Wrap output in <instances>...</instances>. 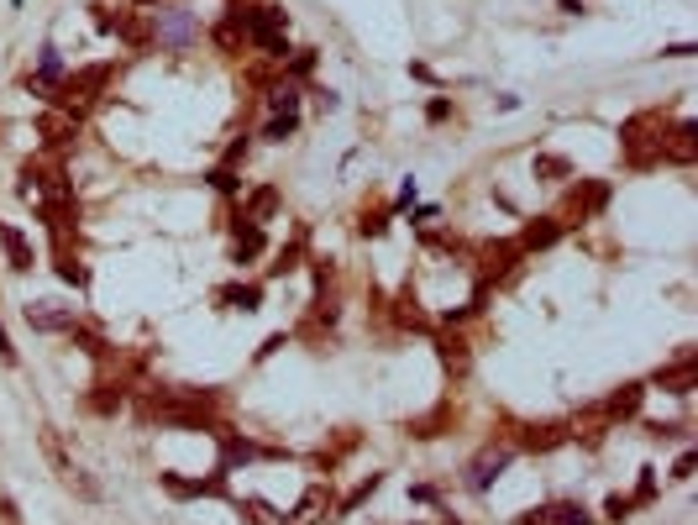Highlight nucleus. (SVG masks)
I'll return each instance as SVG.
<instances>
[{
	"instance_id": "19",
	"label": "nucleus",
	"mask_w": 698,
	"mask_h": 525,
	"mask_svg": "<svg viewBox=\"0 0 698 525\" xmlns=\"http://www.w3.org/2000/svg\"><path fill=\"white\" fill-rule=\"evenodd\" d=\"M336 499H331V484H310L304 489V499L284 515V525H315V520H331Z\"/></svg>"
},
{
	"instance_id": "5",
	"label": "nucleus",
	"mask_w": 698,
	"mask_h": 525,
	"mask_svg": "<svg viewBox=\"0 0 698 525\" xmlns=\"http://www.w3.org/2000/svg\"><path fill=\"white\" fill-rule=\"evenodd\" d=\"M646 389H651V384H620V389H609L599 404L577 410V421H588V426H620V421H636L640 410H646Z\"/></svg>"
},
{
	"instance_id": "25",
	"label": "nucleus",
	"mask_w": 698,
	"mask_h": 525,
	"mask_svg": "<svg viewBox=\"0 0 698 525\" xmlns=\"http://www.w3.org/2000/svg\"><path fill=\"white\" fill-rule=\"evenodd\" d=\"M53 268H59L63 284H74L79 294H90V268L79 263V252H74V242L68 248H53Z\"/></svg>"
},
{
	"instance_id": "22",
	"label": "nucleus",
	"mask_w": 698,
	"mask_h": 525,
	"mask_svg": "<svg viewBox=\"0 0 698 525\" xmlns=\"http://www.w3.org/2000/svg\"><path fill=\"white\" fill-rule=\"evenodd\" d=\"M85 404H90L95 415H105V421H111V415H122V410H126V378H100Z\"/></svg>"
},
{
	"instance_id": "4",
	"label": "nucleus",
	"mask_w": 698,
	"mask_h": 525,
	"mask_svg": "<svg viewBox=\"0 0 698 525\" xmlns=\"http://www.w3.org/2000/svg\"><path fill=\"white\" fill-rule=\"evenodd\" d=\"M504 436H510V447L520 457H551L557 447L573 441V421H515V431Z\"/></svg>"
},
{
	"instance_id": "30",
	"label": "nucleus",
	"mask_w": 698,
	"mask_h": 525,
	"mask_svg": "<svg viewBox=\"0 0 698 525\" xmlns=\"http://www.w3.org/2000/svg\"><path fill=\"white\" fill-rule=\"evenodd\" d=\"M389 226H394V205H378V211H363V216H358V237H363V242H384Z\"/></svg>"
},
{
	"instance_id": "20",
	"label": "nucleus",
	"mask_w": 698,
	"mask_h": 525,
	"mask_svg": "<svg viewBox=\"0 0 698 525\" xmlns=\"http://www.w3.org/2000/svg\"><path fill=\"white\" fill-rule=\"evenodd\" d=\"M68 347H79L85 358H95V363H116V347H111V337L100 331V326H90V321H74L68 326Z\"/></svg>"
},
{
	"instance_id": "14",
	"label": "nucleus",
	"mask_w": 698,
	"mask_h": 525,
	"mask_svg": "<svg viewBox=\"0 0 698 525\" xmlns=\"http://www.w3.org/2000/svg\"><path fill=\"white\" fill-rule=\"evenodd\" d=\"M304 258H310V231H304V226H295V237H289V242H284V248L274 252V263L263 268V284H278V278L300 274Z\"/></svg>"
},
{
	"instance_id": "40",
	"label": "nucleus",
	"mask_w": 698,
	"mask_h": 525,
	"mask_svg": "<svg viewBox=\"0 0 698 525\" xmlns=\"http://www.w3.org/2000/svg\"><path fill=\"white\" fill-rule=\"evenodd\" d=\"M289 331H274V337H263V347H258V352H252V363H268V358H278V352H284V347H289Z\"/></svg>"
},
{
	"instance_id": "41",
	"label": "nucleus",
	"mask_w": 698,
	"mask_h": 525,
	"mask_svg": "<svg viewBox=\"0 0 698 525\" xmlns=\"http://www.w3.org/2000/svg\"><path fill=\"white\" fill-rule=\"evenodd\" d=\"M410 205H421V185H415V179H399V195H394V216H404Z\"/></svg>"
},
{
	"instance_id": "32",
	"label": "nucleus",
	"mask_w": 698,
	"mask_h": 525,
	"mask_svg": "<svg viewBox=\"0 0 698 525\" xmlns=\"http://www.w3.org/2000/svg\"><path fill=\"white\" fill-rule=\"evenodd\" d=\"M300 131V111H284V116H263V126L252 131V137H263V142H289Z\"/></svg>"
},
{
	"instance_id": "42",
	"label": "nucleus",
	"mask_w": 698,
	"mask_h": 525,
	"mask_svg": "<svg viewBox=\"0 0 698 525\" xmlns=\"http://www.w3.org/2000/svg\"><path fill=\"white\" fill-rule=\"evenodd\" d=\"M410 79H421V85H431V90H441V85H447V79H441L431 63H421V59H410Z\"/></svg>"
},
{
	"instance_id": "49",
	"label": "nucleus",
	"mask_w": 698,
	"mask_h": 525,
	"mask_svg": "<svg viewBox=\"0 0 698 525\" xmlns=\"http://www.w3.org/2000/svg\"><path fill=\"white\" fill-rule=\"evenodd\" d=\"M557 11H562V16H583L588 5H583V0H557Z\"/></svg>"
},
{
	"instance_id": "10",
	"label": "nucleus",
	"mask_w": 698,
	"mask_h": 525,
	"mask_svg": "<svg viewBox=\"0 0 698 525\" xmlns=\"http://www.w3.org/2000/svg\"><path fill=\"white\" fill-rule=\"evenodd\" d=\"M562 237H567V221L562 216H525L520 221V231H515V248L525 252V258H536V252L557 248Z\"/></svg>"
},
{
	"instance_id": "43",
	"label": "nucleus",
	"mask_w": 698,
	"mask_h": 525,
	"mask_svg": "<svg viewBox=\"0 0 698 525\" xmlns=\"http://www.w3.org/2000/svg\"><path fill=\"white\" fill-rule=\"evenodd\" d=\"M0 363H5V368L22 363V358H16V341H11V331H5V321H0Z\"/></svg>"
},
{
	"instance_id": "50",
	"label": "nucleus",
	"mask_w": 698,
	"mask_h": 525,
	"mask_svg": "<svg viewBox=\"0 0 698 525\" xmlns=\"http://www.w3.org/2000/svg\"><path fill=\"white\" fill-rule=\"evenodd\" d=\"M137 11H158V5H168V0H131Z\"/></svg>"
},
{
	"instance_id": "27",
	"label": "nucleus",
	"mask_w": 698,
	"mask_h": 525,
	"mask_svg": "<svg viewBox=\"0 0 698 525\" xmlns=\"http://www.w3.org/2000/svg\"><path fill=\"white\" fill-rule=\"evenodd\" d=\"M300 105H304V90H300V85H284V79H274V85L263 90V111H268V116L300 111Z\"/></svg>"
},
{
	"instance_id": "46",
	"label": "nucleus",
	"mask_w": 698,
	"mask_h": 525,
	"mask_svg": "<svg viewBox=\"0 0 698 525\" xmlns=\"http://www.w3.org/2000/svg\"><path fill=\"white\" fill-rule=\"evenodd\" d=\"M410 499H415V504H441V494H436L431 484H410Z\"/></svg>"
},
{
	"instance_id": "33",
	"label": "nucleus",
	"mask_w": 698,
	"mask_h": 525,
	"mask_svg": "<svg viewBox=\"0 0 698 525\" xmlns=\"http://www.w3.org/2000/svg\"><path fill=\"white\" fill-rule=\"evenodd\" d=\"M37 441H42V457H48V463H53V473H68V467H74V457H68V447H63V436L53 431V426H42V431H37Z\"/></svg>"
},
{
	"instance_id": "18",
	"label": "nucleus",
	"mask_w": 698,
	"mask_h": 525,
	"mask_svg": "<svg viewBox=\"0 0 698 525\" xmlns=\"http://www.w3.org/2000/svg\"><path fill=\"white\" fill-rule=\"evenodd\" d=\"M457 426V410H452V400H436L425 415H410L404 421V431L415 436V441H436V436H447Z\"/></svg>"
},
{
	"instance_id": "12",
	"label": "nucleus",
	"mask_w": 698,
	"mask_h": 525,
	"mask_svg": "<svg viewBox=\"0 0 698 525\" xmlns=\"http://www.w3.org/2000/svg\"><path fill=\"white\" fill-rule=\"evenodd\" d=\"M651 384H657V389H667V394H693V389H698V352H693V347H683L672 363H662V368L651 373Z\"/></svg>"
},
{
	"instance_id": "37",
	"label": "nucleus",
	"mask_w": 698,
	"mask_h": 525,
	"mask_svg": "<svg viewBox=\"0 0 698 525\" xmlns=\"http://www.w3.org/2000/svg\"><path fill=\"white\" fill-rule=\"evenodd\" d=\"M247 153H252V131H242V137H231V142H226V153H221V168H242Z\"/></svg>"
},
{
	"instance_id": "7",
	"label": "nucleus",
	"mask_w": 698,
	"mask_h": 525,
	"mask_svg": "<svg viewBox=\"0 0 698 525\" xmlns=\"http://www.w3.org/2000/svg\"><path fill=\"white\" fill-rule=\"evenodd\" d=\"M158 489H163V494L168 499H226V504H231V478H226V473H205V478H184V473H174V467H168V473H158Z\"/></svg>"
},
{
	"instance_id": "29",
	"label": "nucleus",
	"mask_w": 698,
	"mask_h": 525,
	"mask_svg": "<svg viewBox=\"0 0 698 525\" xmlns=\"http://www.w3.org/2000/svg\"><path fill=\"white\" fill-rule=\"evenodd\" d=\"M599 515L583 504V499H557V504H547V525H594Z\"/></svg>"
},
{
	"instance_id": "16",
	"label": "nucleus",
	"mask_w": 698,
	"mask_h": 525,
	"mask_svg": "<svg viewBox=\"0 0 698 525\" xmlns=\"http://www.w3.org/2000/svg\"><path fill=\"white\" fill-rule=\"evenodd\" d=\"M0 252H5V268H11V274H32V268H37L32 237L22 226H11V221H0Z\"/></svg>"
},
{
	"instance_id": "38",
	"label": "nucleus",
	"mask_w": 698,
	"mask_h": 525,
	"mask_svg": "<svg viewBox=\"0 0 698 525\" xmlns=\"http://www.w3.org/2000/svg\"><path fill=\"white\" fill-rule=\"evenodd\" d=\"M452 116H457L452 95H431L425 100V126H441V122H452Z\"/></svg>"
},
{
	"instance_id": "44",
	"label": "nucleus",
	"mask_w": 698,
	"mask_h": 525,
	"mask_svg": "<svg viewBox=\"0 0 698 525\" xmlns=\"http://www.w3.org/2000/svg\"><path fill=\"white\" fill-rule=\"evenodd\" d=\"M436 216H441L436 205H410V226H421V231H425V226H431Z\"/></svg>"
},
{
	"instance_id": "36",
	"label": "nucleus",
	"mask_w": 698,
	"mask_h": 525,
	"mask_svg": "<svg viewBox=\"0 0 698 525\" xmlns=\"http://www.w3.org/2000/svg\"><path fill=\"white\" fill-rule=\"evenodd\" d=\"M657 489H662V484H657V467L646 463V467H640V478H636V494H630V499H636V510L657 504Z\"/></svg>"
},
{
	"instance_id": "26",
	"label": "nucleus",
	"mask_w": 698,
	"mask_h": 525,
	"mask_svg": "<svg viewBox=\"0 0 698 525\" xmlns=\"http://www.w3.org/2000/svg\"><path fill=\"white\" fill-rule=\"evenodd\" d=\"M384 484H389L384 473H367V478H363V484H358V489H352V494H347V499H336L331 520H347V515H358V510H363V504H367V499H373V494H378Z\"/></svg>"
},
{
	"instance_id": "45",
	"label": "nucleus",
	"mask_w": 698,
	"mask_h": 525,
	"mask_svg": "<svg viewBox=\"0 0 698 525\" xmlns=\"http://www.w3.org/2000/svg\"><path fill=\"white\" fill-rule=\"evenodd\" d=\"M0 525H22V510H16L11 494H0Z\"/></svg>"
},
{
	"instance_id": "2",
	"label": "nucleus",
	"mask_w": 698,
	"mask_h": 525,
	"mask_svg": "<svg viewBox=\"0 0 698 525\" xmlns=\"http://www.w3.org/2000/svg\"><path fill=\"white\" fill-rule=\"evenodd\" d=\"M515 463H520V452L510 447V436H494V441H484V452L462 467V484H467L473 494H488Z\"/></svg>"
},
{
	"instance_id": "15",
	"label": "nucleus",
	"mask_w": 698,
	"mask_h": 525,
	"mask_svg": "<svg viewBox=\"0 0 698 525\" xmlns=\"http://www.w3.org/2000/svg\"><path fill=\"white\" fill-rule=\"evenodd\" d=\"M263 252H268V231L252 226V221H242V216H231V263L247 268V263H258Z\"/></svg>"
},
{
	"instance_id": "51",
	"label": "nucleus",
	"mask_w": 698,
	"mask_h": 525,
	"mask_svg": "<svg viewBox=\"0 0 698 525\" xmlns=\"http://www.w3.org/2000/svg\"><path fill=\"white\" fill-rule=\"evenodd\" d=\"M441 525H467V520H452V515H447V520H441Z\"/></svg>"
},
{
	"instance_id": "8",
	"label": "nucleus",
	"mask_w": 698,
	"mask_h": 525,
	"mask_svg": "<svg viewBox=\"0 0 698 525\" xmlns=\"http://www.w3.org/2000/svg\"><path fill=\"white\" fill-rule=\"evenodd\" d=\"M431 347H436V363L447 368L452 384H467V378H473V341L462 337V331L436 326V331H431Z\"/></svg>"
},
{
	"instance_id": "11",
	"label": "nucleus",
	"mask_w": 698,
	"mask_h": 525,
	"mask_svg": "<svg viewBox=\"0 0 698 525\" xmlns=\"http://www.w3.org/2000/svg\"><path fill=\"white\" fill-rule=\"evenodd\" d=\"M22 321H27V331H37V337H68V326H74L79 315H74V305L27 300V305H22Z\"/></svg>"
},
{
	"instance_id": "21",
	"label": "nucleus",
	"mask_w": 698,
	"mask_h": 525,
	"mask_svg": "<svg viewBox=\"0 0 698 525\" xmlns=\"http://www.w3.org/2000/svg\"><path fill=\"white\" fill-rule=\"evenodd\" d=\"M389 315H394V326L399 331H421V337H431L436 331V315H425L421 300L410 294V289H399L394 294V305H389Z\"/></svg>"
},
{
	"instance_id": "9",
	"label": "nucleus",
	"mask_w": 698,
	"mask_h": 525,
	"mask_svg": "<svg viewBox=\"0 0 698 525\" xmlns=\"http://www.w3.org/2000/svg\"><path fill=\"white\" fill-rule=\"evenodd\" d=\"M609 200H614V185L609 179H577L573 189H567V226H577V221H594L609 211Z\"/></svg>"
},
{
	"instance_id": "3",
	"label": "nucleus",
	"mask_w": 698,
	"mask_h": 525,
	"mask_svg": "<svg viewBox=\"0 0 698 525\" xmlns=\"http://www.w3.org/2000/svg\"><path fill=\"white\" fill-rule=\"evenodd\" d=\"M148 32H152V48H168V53H184V48L200 42V22H195V11H184V5H158V11H148Z\"/></svg>"
},
{
	"instance_id": "6",
	"label": "nucleus",
	"mask_w": 698,
	"mask_h": 525,
	"mask_svg": "<svg viewBox=\"0 0 698 525\" xmlns=\"http://www.w3.org/2000/svg\"><path fill=\"white\" fill-rule=\"evenodd\" d=\"M473 284H488V289H499V284H510V278H520V268H525V252L515 248V237L510 242H488V248L473 252Z\"/></svg>"
},
{
	"instance_id": "24",
	"label": "nucleus",
	"mask_w": 698,
	"mask_h": 525,
	"mask_svg": "<svg viewBox=\"0 0 698 525\" xmlns=\"http://www.w3.org/2000/svg\"><path fill=\"white\" fill-rule=\"evenodd\" d=\"M315 63H321V53H315V48H295V53H289V59L278 63V79H284V85H310V79H315Z\"/></svg>"
},
{
	"instance_id": "1",
	"label": "nucleus",
	"mask_w": 698,
	"mask_h": 525,
	"mask_svg": "<svg viewBox=\"0 0 698 525\" xmlns=\"http://www.w3.org/2000/svg\"><path fill=\"white\" fill-rule=\"evenodd\" d=\"M211 441H215V452H221V457H215V473H226V478L242 473V467H252V463H284V457H289L284 447H263V441H252V436H242V431H226V426H221Z\"/></svg>"
},
{
	"instance_id": "39",
	"label": "nucleus",
	"mask_w": 698,
	"mask_h": 525,
	"mask_svg": "<svg viewBox=\"0 0 698 525\" xmlns=\"http://www.w3.org/2000/svg\"><path fill=\"white\" fill-rule=\"evenodd\" d=\"M304 90H310V100H315L321 116H336V111H341V95L336 90H321V85H304Z\"/></svg>"
},
{
	"instance_id": "17",
	"label": "nucleus",
	"mask_w": 698,
	"mask_h": 525,
	"mask_svg": "<svg viewBox=\"0 0 698 525\" xmlns=\"http://www.w3.org/2000/svg\"><path fill=\"white\" fill-rule=\"evenodd\" d=\"M278 205H284L278 185H252V189H242V200H237V216L252 221V226H263V221L278 216Z\"/></svg>"
},
{
	"instance_id": "47",
	"label": "nucleus",
	"mask_w": 698,
	"mask_h": 525,
	"mask_svg": "<svg viewBox=\"0 0 698 525\" xmlns=\"http://www.w3.org/2000/svg\"><path fill=\"white\" fill-rule=\"evenodd\" d=\"M672 478H683V484H688V478H693V447H688V452H683V457H677V463H672Z\"/></svg>"
},
{
	"instance_id": "28",
	"label": "nucleus",
	"mask_w": 698,
	"mask_h": 525,
	"mask_svg": "<svg viewBox=\"0 0 698 525\" xmlns=\"http://www.w3.org/2000/svg\"><path fill=\"white\" fill-rule=\"evenodd\" d=\"M59 484H63V489H68L74 499H79V504H100V499H105V489H100V484L90 478V467H79V463L68 467Z\"/></svg>"
},
{
	"instance_id": "13",
	"label": "nucleus",
	"mask_w": 698,
	"mask_h": 525,
	"mask_svg": "<svg viewBox=\"0 0 698 525\" xmlns=\"http://www.w3.org/2000/svg\"><path fill=\"white\" fill-rule=\"evenodd\" d=\"M263 294H268L263 278H237V284H221L215 289V305L231 310V315H252V310H263Z\"/></svg>"
},
{
	"instance_id": "48",
	"label": "nucleus",
	"mask_w": 698,
	"mask_h": 525,
	"mask_svg": "<svg viewBox=\"0 0 698 525\" xmlns=\"http://www.w3.org/2000/svg\"><path fill=\"white\" fill-rule=\"evenodd\" d=\"M698 48L693 42H672V48H662V59H693Z\"/></svg>"
},
{
	"instance_id": "35",
	"label": "nucleus",
	"mask_w": 698,
	"mask_h": 525,
	"mask_svg": "<svg viewBox=\"0 0 698 525\" xmlns=\"http://www.w3.org/2000/svg\"><path fill=\"white\" fill-rule=\"evenodd\" d=\"M630 515H636V499L630 494H609L604 510H599V520H609V525H625Z\"/></svg>"
},
{
	"instance_id": "31",
	"label": "nucleus",
	"mask_w": 698,
	"mask_h": 525,
	"mask_svg": "<svg viewBox=\"0 0 698 525\" xmlns=\"http://www.w3.org/2000/svg\"><path fill=\"white\" fill-rule=\"evenodd\" d=\"M530 168H536V179H547V185L573 179V158H562V153H536L530 158Z\"/></svg>"
},
{
	"instance_id": "23",
	"label": "nucleus",
	"mask_w": 698,
	"mask_h": 525,
	"mask_svg": "<svg viewBox=\"0 0 698 525\" xmlns=\"http://www.w3.org/2000/svg\"><path fill=\"white\" fill-rule=\"evenodd\" d=\"M231 510H242L247 525H284V510H278L274 499H263V494H237L231 499Z\"/></svg>"
},
{
	"instance_id": "52",
	"label": "nucleus",
	"mask_w": 698,
	"mask_h": 525,
	"mask_svg": "<svg viewBox=\"0 0 698 525\" xmlns=\"http://www.w3.org/2000/svg\"><path fill=\"white\" fill-rule=\"evenodd\" d=\"M410 525H421V520H410Z\"/></svg>"
},
{
	"instance_id": "34",
	"label": "nucleus",
	"mask_w": 698,
	"mask_h": 525,
	"mask_svg": "<svg viewBox=\"0 0 698 525\" xmlns=\"http://www.w3.org/2000/svg\"><path fill=\"white\" fill-rule=\"evenodd\" d=\"M205 185H211L221 200H242V179H237V168H221V163H215L211 174H205Z\"/></svg>"
}]
</instances>
